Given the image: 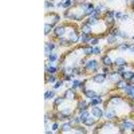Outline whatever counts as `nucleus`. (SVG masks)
Masks as SVG:
<instances>
[{
	"label": "nucleus",
	"mask_w": 134,
	"mask_h": 134,
	"mask_svg": "<svg viewBox=\"0 0 134 134\" xmlns=\"http://www.w3.org/2000/svg\"><path fill=\"white\" fill-rule=\"evenodd\" d=\"M94 8H95V4L91 2L75 0V3L70 8L63 11V18L71 21H83L94 14Z\"/></svg>",
	"instance_id": "2"
},
{
	"label": "nucleus",
	"mask_w": 134,
	"mask_h": 134,
	"mask_svg": "<svg viewBox=\"0 0 134 134\" xmlns=\"http://www.w3.org/2000/svg\"><path fill=\"white\" fill-rule=\"evenodd\" d=\"M121 42V39L118 36H114V35H111V34H107V36H106V43H107V46H117V44Z\"/></svg>",
	"instance_id": "15"
},
{
	"label": "nucleus",
	"mask_w": 134,
	"mask_h": 134,
	"mask_svg": "<svg viewBox=\"0 0 134 134\" xmlns=\"http://www.w3.org/2000/svg\"><path fill=\"white\" fill-rule=\"evenodd\" d=\"M131 39H133V42H134V35H133V36H131Z\"/></svg>",
	"instance_id": "40"
},
{
	"label": "nucleus",
	"mask_w": 134,
	"mask_h": 134,
	"mask_svg": "<svg viewBox=\"0 0 134 134\" xmlns=\"http://www.w3.org/2000/svg\"><path fill=\"white\" fill-rule=\"evenodd\" d=\"M134 75V71L133 70H126L125 72H122L121 74V78H122V79H125L127 83H129V81L131 79V76Z\"/></svg>",
	"instance_id": "24"
},
{
	"label": "nucleus",
	"mask_w": 134,
	"mask_h": 134,
	"mask_svg": "<svg viewBox=\"0 0 134 134\" xmlns=\"http://www.w3.org/2000/svg\"><path fill=\"white\" fill-rule=\"evenodd\" d=\"M55 42H57V44H58L59 47H71L70 42L67 40L66 38H59V39H57Z\"/></svg>",
	"instance_id": "23"
},
{
	"label": "nucleus",
	"mask_w": 134,
	"mask_h": 134,
	"mask_svg": "<svg viewBox=\"0 0 134 134\" xmlns=\"http://www.w3.org/2000/svg\"><path fill=\"white\" fill-rule=\"evenodd\" d=\"M111 70H113V69H111V67H107V66H102V67H100V71H102L103 74H110Z\"/></svg>",
	"instance_id": "34"
},
{
	"label": "nucleus",
	"mask_w": 134,
	"mask_h": 134,
	"mask_svg": "<svg viewBox=\"0 0 134 134\" xmlns=\"http://www.w3.org/2000/svg\"><path fill=\"white\" fill-rule=\"evenodd\" d=\"M100 52H102V48L100 47H98V46L93 47V55H100Z\"/></svg>",
	"instance_id": "33"
},
{
	"label": "nucleus",
	"mask_w": 134,
	"mask_h": 134,
	"mask_svg": "<svg viewBox=\"0 0 134 134\" xmlns=\"http://www.w3.org/2000/svg\"><path fill=\"white\" fill-rule=\"evenodd\" d=\"M122 15H124V12H122V11H115V20H121Z\"/></svg>",
	"instance_id": "35"
},
{
	"label": "nucleus",
	"mask_w": 134,
	"mask_h": 134,
	"mask_svg": "<svg viewBox=\"0 0 134 134\" xmlns=\"http://www.w3.org/2000/svg\"><path fill=\"white\" fill-rule=\"evenodd\" d=\"M122 94H124L125 97H127V98H130L133 94H134V85H127L124 90H122Z\"/></svg>",
	"instance_id": "20"
},
{
	"label": "nucleus",
	"mask_w": 134,
	"mask_h": 134,
	"mask_svg": "<svg viewBox=\"0 0 134 134\" xmlns=\"http://www.w3.org/2000/svg\"><path fill=\"white\" fill-rule=\"evenodd\" d=\"M47 58V60L48 62H51V63H55V62H57V60H59V55H58V52L57 51H52L50 55H48V57H46Z\"/></svg>",
	"instance_id": "26"
},
{
	"label": "nucleus",
	"mask_w": 134,
	"mask_h": 134,
	"mask_svg": "<svg viewBox=\"0 0 134 134\" xmlns=\"http://www.w3.org/2000/svg\"><path fill=\"white\" fill-rule=\"evenodd\" d=\"M81 98V97H79ZM78 98V99H79ZM78 99H67L64 98L62 100V103L55 109L57 111H60L64 115L67 117H71V115H75L76 114V107H78Z\"/></svg>",
	"instance_id": "5"
},
{
	"label": "nucleus",
	"mask_w": 134,
	"mask_h": 134,
	"mask_svg": "<svg viewBox=\"0 0 134 134\" xmlns=\"http://www.w3.org/2000/svg\"><path fill=\"white\" fill-rule=\"evenodd\" d=\"M72 133H79V134H86V133H88V130H87V127L83 125V124H81V125H75L74 127H72Z\"/></svg>",
	"instance_id": "19"
},
{
	"label": "nucleus",
	"mask_w": 134,
	"mask_h": 134,
	"mask_svg": "<svg viewBox=\"0 0 134 134\" xmlns=\"http://www.w3.org/2000/svg\"><path fill=\"white\" fill-rule=\"evenodd\" d=\"M129 83H130V85H134V75L131 76V79L129 81Z\"/></svg>",
	"instance_id": "37"
},
{
	"label": "nucleus",
	"mask_w": 134,
	"mask_h": 134,
	"mask_svg": "<svg viewBox=\"0 0 134 134\" xmlns=\"http://www.w3.org/2000/svg\"><path fill=\"white\" fill-rule=\"evenodd\" d=\"M129 83L125 81V79H121V81H118L117 83H115V90H119V91H122L124 88L127 86Z\"/></svg>",
	"instance_id": "27"
},
{
	"label": "nucleus",
	"mask_w": 134,
	"mask_h": 134,
	"mask_svg": "<svg viewBox=\"0 0 134 134\" xmlns=\"http://www.w3.org/2000/svg\"><path fill=\"white\" fill-rule=\"evenodd\" d=\"M83 48H85V54H86V57L87 58H90L93 57V46H90V44H83Z\"/></svg>",
	"instance_id": "28"
},
{
	"label": "nucleus",
	"mask_w": 134,
	"mask_h": 134,
	"mask_svg": "<svg viewBox=\"0 0 134 134\" xmlns=\"http://www.w3.org/2000/svg\"><path fill=\"white\" fill-rule=\"evenodd\" d=\"M81 83H82V79H81V76H78V78H74V79L70 82V87L75 88V90H79V87H81Z\"/></svg>",
	"instance_id": "21"
},
{
	"label": "nucleus",
	"mask_w": 134,
	"mask_h": 134,
	"mask_svg": "<svg viewBox=\"0 0 134 134\" xmlns=\"http://www.w3.org/2000/svg\"><path fill=\"white\" fill-rule=\"evenodd\" d=\"M91 38H93L91 34H83V32H81V43L82 44H87L88 42L91 40Z\"/></svg>",
	"instance_id": "25"
},
{
	"label": "nucleus",
	"mask_w": 134,
	"mask_h": 134,
	"mask_svg": "<svg viewBox=\"0 0 134 134\" xmlns=\"http://www.w3.org/2000/svg\"><path fill=\"white\" fill-rule=\"evenodd\" d=\"M90 109V105H88V99H86L85 97H81L78 99V107H76V114H81L82 111L88 110Z\"/></svg>",
	"instance_id": "8"
},
{
	"label": "nucleus",
	"mask_w": 134,
	"mask_h": 134,
	"mask_svg": "<svg viewBox=\"0 0 134 134\" xmlns=\"http://www.w3.org/2000/svg\"><path fill=\"white\" fill-rule=\"evenodd\" d=\"M99 40H100L99 38H97V36H93V38H91V40L88 42V44H90V46H93V47H94V46H98Z\"/></svg>",
	"instance_id": "32"
},
{
	"label": "nucleus",
	"mask_w": 134,
	"mask_h": 134,
	"mask_svg": "<svg viewBox=\"0 0 134 134\" xmlns=\"http://www.w3.org/2000/svg\"><path fill=\"white\" fill-rule=\"evenodd\" d=\"M129 99H130V100H131V102H133V103H134V94H133V95H131V97H130V98H129Z\"/></svg>",
	"instance_id": "38"
},
{
	"label": "nucleus",
	"mask_w": 134,
	"mask_h": 134,
	"mask_svg": "<svg viewBox=\"0 0 134 134\" xmlns=\"http://www.w3.org/2000/svg\"><path fill=\"white\" fill-rule=\"evenodd\" d=\"M52 2H54V0H52Z\"/></svg>",
	"instance_id": "42"
},
{
	"label": "nucleus",
	"mask_w": 134,
	"mask_h": 134,
	"mask_svg": "<svg viewBox=\"0 0 134 134\" xmlns=\"http://www.w3.org/2000/svg\"><path fill=\"white\" fill-rule=\"evenodd\" d=\"M64 83H66V82L63 81V78H59V79L52 85V88H54V90H58V88H60L62 86H64Z\"/></svg>",
	"instance_id": "29"
},
{
	"label": "nucleus",
	"mask_w": 134,
	"mask_h": 134,
	"mask_svg": "<svg viewBox=\"0 0 134 134\" xmlns=\"http://www.w3.org/2000/svg\"><path fill=\"white\" fill-rule=\"evenodd\" d=\"M97 124H98V119H97L94 115H91V114L88 115V117L86 118V121L83 122V125H85L86 127H93V126H95Z\"/></svg>",
	"instance_id": "17"
},
{
	"label": "nucleus",
	"mask_w": 134,
	"mask_h": 134,
	"mask_svg": "<svg viewBox=\"0 0 134 134\" xmlns=\"http://www.w3.org/2000/svg\"><path fill=\"white\" fill-rule=\"evenodd\" d=\"M90 114L91 115H94L98 121H100V119H103V113H105V109L103 107H99V105L98 106H90Z\"/></svg>",
	"instance_id": "9"
},
{
	"label": "nucleus",
	"mask_w": 134,
	"mask_h": 134,
	"mask_svg": "<svg viewBox=\"0 0 134 134\" xmlns=\"http://www.w3.org/2000/svg\"><path fill=\"white\" fill-rule=\"evenodd\" d=\"M100 67H102V64H99L98 60L95 59H90L88 58L83 66V75H93L95 72H99Z\"/></svg>",
	"instance_id": "6"
},
{
	"label": "nucleus",
	"mask_w": 134,
	"mask_h": 134,
	"mask_svg": "<svg viewBox=\"0 0 134 134\" xmlns=\"http://www.w3.org/2000/svg\"><path fill=\"white\" fill-rule=\"evenodd\" d=\"M124 3H125L126 5H130V3H131V0H124Z\"/></svg>",
	"instance_id": "36"
},
{
	"label": "nucleus",
	"mask_w": 134,
	"mask_h": 134,
	"mask_svg": "<svg viewBox=\"0 0 134 134\" xmlns=\"http://www.w3.org/2000/svg\"><path fill=\"white\" fill-rule=\"evenodd\" d=\"M91 133H95V134H103V133L115 134V133H121V129H119V125H118L117 121H105L102 124H97Z\"/></svg>",
	"instance_id": "4"
},
{
	"label": "nucleus",
	"mask_w": 134,
	"mask_h": 134,
	"mask_svg": "<svg viewBox=\"0 0 134 134\" xmlns=\"http://www.w3.org/2000/svg\"><path fill=\"white\" fill-rule=\"evenodd\" d=\"M64 98H67V99H78L79 98V94H78V90H75V88H72V87H69V88H66L64 90V93L62 94Z\"/></svg>",
	"instance_id": "13"
},
{
	"label": "nucleus",
	"mask_w": 134,
	"mask_h": 134,
	"mask_svg": "<svg viewBox=\"0 0 134 134\" xmlns=\"http://www.w3.org/2000/svg\"><path fill=\"white\" fill-rule=\"evenodd\" d=\"M55 97H57V93H55L54 88H51V90H46V94H44V99H46V102H50V100H54Z\"/></svg>",
	"instance_id": "18"
},
{
	"label": "nucleus",
	"mask_w": 134,
	"mask_h": 134,
	"mask_svg": "<svg viewBox=\"0 0 134 134\" xmlns=\"http://www.w3.org/2000/svg\"><path fill=\"white\" fill-rule=\"evenodd\" d=\"M44 67H46V72L47 74H58L59 72V66H57L55 63H51L48 60L46 62Z\"/></svg>",
	"instance_id": "14"
},
{
	"label": "nucleus",
	"mask_w": 134,
	"mask_h": 134,
	"mask_svg": "<svg viewBox=\"0 0 134 134\" xmlns=\"http://www.w3.org/2000/svg\"><path fill=\"white\" fill-rule=\"evenodd\" d=\"M88 58L86 57L85 54V48H83V44H81V46H76L74 47L72 50L67 51L64 55H62V57L59 58V69L62 66H66V67H72V69H75V67H83L86 60Z\"/></svg>",
	"instance_id": "3"
},
{
	"label": "nucleus",
	"mask_w": 134,
	"mask_h": 134,
	"mask_svg": "<svg viewBox=\"0 0 134 134\" xmlns=\"http://www.w3.org/2000/svg\"><path fill=\"white\" fill-rule=\"evenodd\" d=\"M79 2H87V0H79Z\"/></svg>",
	"instance_id": "39"
},
{
	"label": "nucleus",
	"mask_w": 134,
	"mask_h": 134,
	"mask_svg": "<svg viewBox=\"0 0 134 134\" xmlns=\"http://www.w3.org/2000/svg\"><path fill=\"white\" fill-rule=\"evenodd\" d=\"M59 46H58V44H57V42H55V40H47L46 43H44V54H46V57H48V55L52 52V51H55V50H57Z\"/></svg>",
	"instance_id": "10"
},
{
	"label": "nucleus",
	"mask_w": 134,
	"mask_h": 134,
	"mask_svg": "<svg viewBox=\"0 0 134 134\" xmlns=\"http://www.w3.org/2000/svg\"><path fill=\"white\" fill-rule=\"evenodd\" d=\"M114 67H119V66H125V67H127L130 63L127 62V59L126 58H124V57H115L114 59Z\"/></svg>",
	"instance_id": "16"
},
{
	"label": "nucleus",
	"mask_w": 134,
	"mask_h": 134,
	"mask_svg": "<svg viewBox=\"0 0 134 134\" xmlns=\"http://www.w3.org/2000/svg\"><path fill=\"white\" fill-rule=\"evenodd\" d=\"M103 109L111 110L118 119L134 115V103L127 97L121 94H109L107 99L103 100Z\"/></svg>",
	"instance_id": "1"
},
{
	"label": "nucleus",
	"mask_w": 134,
	"mask_h": 134,
	"mask_svg": "<svg viewBox=\"0 0 134 134\" xmlns=\"http://www.w3.org/2000/svg\"><path fill=\"white\" fill-rule=\"evenodd\" d=\"M57 7L52 0H44V9H46V12H51V9H54Z\"/></svg>",
	"instance_id": "22"
},
{
	"label": "nucleus",
	"mask_w": 134,
	"mask_h": 134,
	"mask_svg": "<svg viewBox=\"0 0 134 134\" xmlns=\"http://www.w3.org/2000/svg\"><path fill=\"white\" fill-rule=\"evenodd\" d=\"M60 21V15L57 12H46V16H44V26H50L51 28H55Z\"/></svg>",
	"instance_id": "7"
},
{
	"label": "nucleus",
	"mask_w": 134,
	"mask_h": 134,
	"mask_svg": "<svg viewBox=\"0 0 134 134\" xmlns=\"http://www.w3.org/2000/svg\"><path fill=\"white\" fill-rule=\"evenodd\" d=\"M100 63H102V66H107V67L114 69V60H113V58H111V55L109 52L103 54L102 57H100Z\"/></svg>",
	"instance_id": "12"
},
{
	"label": "nucleus",
	"mask_w": 134,
	"mask_h": 134,
	"mask_svg": "<svg viewBox=\"0 0 134 134\" xmlns=\"http://www.w3.org/2000/svg\"><path fill=\"white\" fill-rule=\"evenodd\" d=\"M78 115H79V118H81V121H82V124H83V122L86 121V118L90 115V110H85V111H82V113L78 114Z\"/></svg>",
	"instance_id": "30"
},
{
	"label": "nucleus",
	"mask_w": 134,
	"mask_h": 134,
	"mask_svg": "<svg viewBox=\"0 0 134 134\" xmlns=\"http://www.w3.org/2000/svg\"><path fill=\"white\" fill-rule=\"evenodd\" d=\"M72 127H74V125L71 124L70 121L60 122V126H59L58 133H62V134H66V133H72Z\"/></svg>",
	"instance_id": "11"
},
{
	"label": "nucleus",
	"mask_w": 134,
	"mask_h": 134,
	"mask_svg": "<svg viewBox=\"0 0 134 134\" xmlns=\"http://www.w3.org/2000/svg\"><path fill=\"white\" fill-rule=\"evenodd\" d=\"M62 78H63V81L64 82H71L74 79V76L71 74H62Z\"/></svg>",
	"instance_id": "31"
},
{
	"label": "nucleus",
	"mask_w": 134,
	"mask_h": 134,
	"mask_svg": "<svg viewBox=\"0 0 134 134\" xmlns=\"http://www.w3.org/2000/svg\"><path fill=\"white\" fill-rule=\"evenodd\" d=\"M131 133H134V127H133V131H131Z\"/></svg>",
	"instance_id": "41"
}]
</instances>
